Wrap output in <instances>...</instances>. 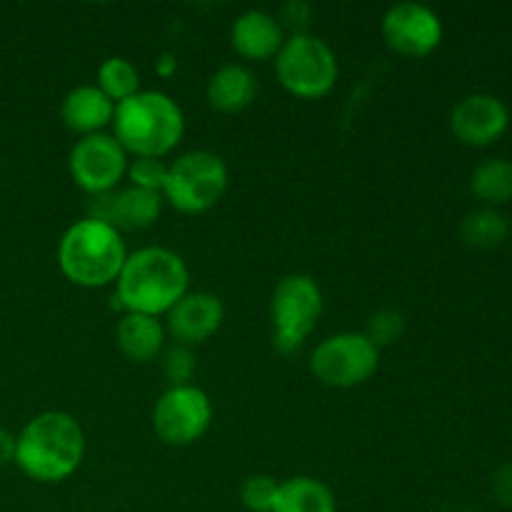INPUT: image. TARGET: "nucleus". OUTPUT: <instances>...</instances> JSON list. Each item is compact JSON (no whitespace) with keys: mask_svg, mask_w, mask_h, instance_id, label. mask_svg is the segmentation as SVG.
Returning a JSON list of instances; mask_svg holds the SVG:
<instances>
[{"mask_svg":"<svg viewBox=\"0 0 512 512\" xmlns=\"http://www.w3.org/2000/svg\"><path fill=\"white\" fill-rule=\"evenodd\" d=\"M470 190L478 200L488 205H503L512 200V160H483L470 175Z\"/></svg>","mask_w":512,"mask_h":512,"instance_id":"obj_20","label":"nucleus"},{"mask_svg":"<svg viewBox=\"0 0 512 512\" xmlns=\"http://www.w3.org/2000/svg\"><path fill=\"white\" fill-rule=\"evenodd\" d=\"M113 128V138L133 158H165L183 140L185 118L168 93L140 90L115 105Z\"/></svg>","mask_w":512,"mask_h":512,"instance_id":"obj_3","label":"nucleus"},{"mask_svg":"<svg viewBox=\"0 0 512 512\" xmlns=\"http://www.w3.org/2000/svg\"><path fill=\"white\" fill-rule=\"evenodd\" d=\"M228 190V165L218 153L190 150L170 163L163 200L185 215L208 213Z\"/></svg>","mask_w":512,"mask_h":512,"instance_id":"obj_5","label":"nucleus"},{"mask_svg":"<svg viewBox=\"0 0 512 512\" xmlns=\"http://www.w3.org/2000/svg\"><path fill=\"white\" fill-rule=\"evenodd\" d=\"M205 95H208L210 108H215L218 113H243L245 108L253 105L255 95H258V80L245 65H223L208 80Z\"/></svg>","mask_w":512,"mask_h":512,"instance_id":"obj_17","label":"nucleus"},{"mask_svg":"<svg viewBox=\"0 0 512 512\" xmlns=\"http://www.w3.org/2000/svg\"><path fill=\"white\" fill-rule=\"evenodd\" d=\"M130 155L113 135H85L68 155V170L73 183L88 195H103L118 190L125 178Z\"/></svg>","mask_w":512,"mask_h":512,"instance_id":"obj_10","label":"nucleus"},{"mask_svg":"<svg viewBox=\"0 0 512 512\" xmlns=\"http://www.w3.org/2000/svg\"><path fill=\"white\" fill-rule=\"evenodd\" d=\"M185 260L168 248H140L125 258L115 280V300L125 313L160 318L188 293Z\"/></svg>","mask_w":512,"mask_h":512,"instance_id":"obj_1","label":"nucleus"},{"mask_svg":"<svg viewBox=\"0 0 512 512\" xmlns=\"http://www.w3.org/2000/svg\"><path fill=\"white\" fill-rule=\"evenodd\" d=\"M65 128L78 135H98L115 118V103L100 93L98 85H78L70 90L60 105Z\"/></svg>","mask_w":512,"mask_h":512,"instance_id":"obj_16","label":"nucleus"},{"mask_svg":"<svg viewBox=\"0 0 512 512\" xmlns=\"http://www.w3.org/2000/svg\"><path fill=\"white\" fill-rule=\"evenodd\" d=\"M383 38L403 58H425L443 43V23L420 3H398L383 15Z\"/></svg>","mask_w":512,"mask_h":512,"instance_id":"obj_11","label":"nucleus"},{"mask_svg":"<svg viewBox=\"0 0 512 512\" xmlns=\"http://www.w3.org/2000/svg\"><path fill=\"white\" fill-rule=\"evenodd\" d=\"M280 28L293 38V35H308V25H310V5L308 3H288L283 10H280V18H278Z\"/></svg>","mask_w":512,"mask_h":512,"instance_id":"obj_27","label":"nucleus"},{"mask_svg":"<svg viewBox=\"0 0 512 512\" xmlns=\"http://www.w3.org/2000/svg\"><path fill=\"white\" fill-rule=\"evenodd\" d=\"M508 218L495 208L473 210L460 223V235L470 248L495 250L508 238Z\"/></svg>","mask_w":512,"mask_h":512,"instance_id":"obj_21","label":"nucleus"},{"mask_svg":"<svg viewBox=\"0 0 512 512\" xmlns=\"http://www.w3.org/2000/svg\"><path fill=\"white\" fill-rule=\"evenodd\" d=\"M213 423V405L205 390L190 385L168 388L153 408V430L165 445L185 448L208 433Z\"/></svg>","mask_w":512,"mask_h":512,"instance_id":"obj_9","label":"nucleus"},{"mask_svg":"<svg viewBox=\"0 0 512 512\" xmlns=\"http://www.w3.org/2000/svg\"><path fill=\"white\" fill-rule=\"evenodd\" d=\"M128 250L123 235L108 223L85 218L70 225L58 245L60 273L80 288H105L123 270Z\"/></svg>","mask_w":512,"mask_h":512,"instance_id":"obj_4","label":"nucleus"},{"mask_svg":"<svg viewBox=\"0 0 512 512\" xmlns=\"http://www.w3.org/2000/svg\"><path fill=\"white\" fill-rule=\"evenodd\" d=\"M495 490H498L500 503L512 505V468H503L495 478Z\"/></svg>","mask_w":512,"mask_h":512,"instance_id":"obj_29","label":"nucleus"},{"mask_svg":"<svg viewBox=\"0 0 512 512\" xmlns=\"http://www.w3.org/2000/svg\"><path fill=\"white\" fill-rule=\"evenodd\" d=\"M510 125V110L490 93H475L460 100L450 113V130L470 148H488L505 135Z\"/></svg>","mask_w":512,"mask_h":512,"instance_id":"obj_12","label":"nucleus"},{"mask_svg":"<svg viewBox=\"0 0 512 512\" xmlns=\"http://www.w3.org/2000/svg\"><path fill=\"white\" fill-rule=\"evenodd\" d=\"M115 343L130 363H150L163 353L165 325L160 318L125 313L115 328Z\"/></svg>","mask_w":512,"mask_h":512,"instance_id":"obj_18","label":"nucleus"},{"mask_svg":"<svg viewBox=\"0 0 512 512\" xmlns=\"http://www.w3.org/2000/svg\"><path fill=\"white\" fill-rule=\"evenodd\" d=\"M378 363L380 350L363 333H338L315 348L310 370L328 388L348 390L368 383Z\"/></svg>","mask_w":512,"mask_h":512,"instance_id":"obj_8","label":"nucleus"},{"mask_svg":"<svg viewBox=\"0 0 512 512\" xmlns=\"http://www.w3.org/2000/svg\"><path fill=\"white\" fill-rule=\"evenodd\" d=\"M323 315V293L315 278L303 273L285 275L273 290L270 320L273 343L280 353H298Z\"/></svg>","mask_w":512,"mask_h":512,"instance_id":"obj_7","label":"nucleus"},{"mask_svg":"<svg viewBox=\"0 0 512 512\" xmlns=\"http://www.w3.org/2000/svg\"><path fill=\"white\" fill-rule=\"evenodd\" d=\"M405 333V320L398 310L383 308L370 318L368 330H365V338L375 345V348H385V345H393L403 338Z\"/></svg>","mask_w":512,"mask_h":512,"instance_id":"obj_25","label":"nucleus"},{"mask_svg":"<svg viewBox=\"0 0 512 512\" xmlns=\"http://www.w3.org/2000/svg\"><path fill=\"white\" fill-rule=\"evenodd\" d=\"M168 168L170 163H165L163 158H130L125 175H128L133 188L163 195L165 180H168Z\"/></svg>","mask_w":512,"mask_h":512,"instance_id":"obj_23","label":"nucleus"},{"mask_svg":"<svg viewBox=\"0 0 512 512\" xmlns=\"http://www.w3.org/2000/svg\"><path fill=\"white\" fill-rule=\"evenodd\" d=\"M163 375L170 383V388H178V385H190L195 375V355L188 345H170L168 350H163Z\"/></svg>","mask_w":512,"mask_h":512,"instance_id":"obj_26","label":"nucleus"},{"mask_svg":"<svg viewBox=\"0 0 512 512\" xmlns=\"http://www.w3.org/2000/svg\"><path fill=\"white\" fill-rule=\"evenodd\" d=\"M98 88L115 105L125 103L135 93H140L138 68L125 58H108L98 70Z\"/></svg>","mask_w":512,"mask_h":512,"instance_id":"obj_22","label":"nucleus"},{"mask_svg":"<svg viewBox=\"0 0 512 512\" xmlns=\"http://www.w3.org/2000/svg\"><path fill=\"white\" fill-rule=\"evenodd\" d=\"M163 203L165 200L160 193L128 185V188L93 195L88 218L113 225L118 233L120 230H145L158 223Z\"/></svg>","mask_w":512,"mask_h":512,"instance_id":"obj_13","label":"nucleus"},{"mask_svg":"<svg viewBox=\"0 0 512 512\" xmlns=\"http://www.w3.org/2000/svg\"><path fill=\"white\" fill-rule=\"evenodd\" d=\"M288 35L280 28L278 18L265 10H248V13L238 15L230 30V43L233 50L245 60H270L280 53Z\"/></svg>","mask_w":512,"mask_h":512,"instance_id":"obj_15","label":"nucleus"},{"mask_svg":"<svg viewBox=\"0 0 512 512\" xmlns=\"http://www.w3.org/2000/svg\"><path fill=\"white\" fill-rule=\"evenodd\" d=\"M85 433L63 410L40 413L20 430L15 465L35 483H63L80 468Z\"/></svg>","mask_w":512,"mask_h":512,"instance_id":"obj_2","label":"nucleus"},{"mask_svg":"<svg viewBox=\"0 0 512 512\" xmlns=\"http://www.w3.org/2000/svg\"><path fill=\"white\" fill-rule=\"evenodd\" d=\"M280 483L270 475H250L240 488V500L250 512H273Z\"/></svg>","mask_w":512,"mask_h":512,"instance_id":"obj_24","label":"nucleus"},{"mask_svg":"<svg viewBox=\"0 0 512 512\" xmlns=\"http://www.w3.org/2000/svg\"><path fill=\"white\" fill-rule=\"evenodd\" d=\"M225 320V305L218 295L213 293H185L178 303L170 308L165 315V333L180 345H193L205 343L213 338L220 330Z\"/></svg>","mask_w":512,"mask_h":512,"instance_id":"obj_14","label":"nucleus"},{"mask_svg":"<svg viewBox=\"0 0 512 512\" xmlns=\"http://www.w3.org/2000/svg\"><path fill=\"white\" fill-rule=\"evenodd\" d=\"M15 453H18V435L0 428V468L15 463Z\"/></svg>","mask_w":512,"mask_h":512,"instance_id":"obj_28","label":"nucleus"},{"mask_svg":"<svg viewBox=\"0 0 512 512\" xmlns=\"http://www.w3.org/2000/svg\"><path fill=\"white\" fill-rule=\"evenodd\" d=\"M275 75L295 98L318 100L338 83V58L318 35H293L275 55Z\"/></svg>","mask_w":512,"mask_h":512,"instance_id":"obj_6","label":"nucleus"},{"mask_svg":"<svg viewBox=\"0 0 512 512\" xmlns=\"http://www.w3.org/2000/svg\"><path fill=\"white\" fill-rule=\"evenodd\" d=\"M273 512H338V503L323 480L298 475L280 483Z\"/></svg>","mask_w":512,"mask_h":512,"instance_id":"obj_19","label":"nucleus"}]
</instances>
